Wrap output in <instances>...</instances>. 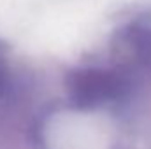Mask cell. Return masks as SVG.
<instances>
[{"label":"cell","instance_id":"obj_1","mask_svg":"<svg viewBox=\"0 0 151 149\" xmlns=\"http://www.w3.org/2000/svg\"><path fill=\"white\" fill-rule=\"evenodd\" d=\"M127 88L125 75L111 69L83 67L67 75V91L72 102L83 109L118 100L127 93Z\"/></svg>","mask_w":151,"mask_h":149},{"label":"cell","instance_id":"obj_3","mask_svg":"<svg viewBox=\"0 0 151 149\" xmlns=\"http://www.w3.org/2000/svg\"><path fill=\"white\" fill-rule=\"evenodd\" d=\"M5 79H7V67H5V60L0 53V90L5 86Z\"/></svg>","mask_w":151,"mask_h":149},{"label":"cell","instance_id":"obj_2","mask_svg":"<svg viewBox=\"0 0 151 149\" xmlns=\"http://www.w3.org/2000/svg\"><path fill=\"white\" fill-rule=\"evenodd\" d=\"M119 51L130 54L135 62L151 65V23L150 21H130L121 27L114 39Z\"/></svg>","mask_w":151,"mask_h":149}]
</instances>
